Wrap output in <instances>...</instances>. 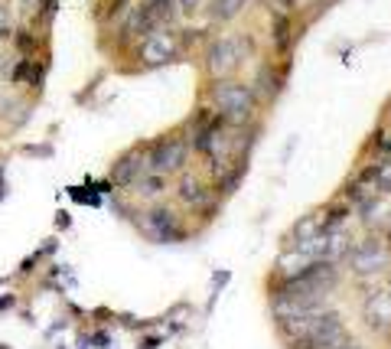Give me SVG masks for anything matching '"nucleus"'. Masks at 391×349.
Here are the masks:
<instances>
[{
    "label": "nucleus",
    "instance_id": "nucleus-1",
    "mask_svg": "<svg viewBox=\"0 0 391 349\" xmlns=\"http://www.w3.org/2000/svg\"><path fill=\"white\" fill-rule=\"evenodd\" d=\"M212 101H215V108L225 121H235V125H242L251 118L255 112V95H251V88L248 85H238V82H225L219 78V85L212 88Z\"/></svg>",
    "mask_w": 391,
    "mask_h": 349
},
{
    "label": "nucleus",
    "instance_id": "nucleus-2",
    "mask_svg": "<svg viewBox=\"0 0 391 349\" xmlns=\"http://www.w3.org/2000/svg\"><path fill=\"white\" fill-rule=\"evenodd\" d=\"M306 339L313 349H342L349 343V330L342 324V317L336 310H317L306 330Z\"/></svg>",
    "mask_w": 391,
    "mask_h": 349
},
{
    "label": "nucleus",
    "instance_id": "nucleus-3",
    "mask_svg": "<svg viewBox=\"0 0 391 349\" xmlns=\"http://www.w3.org/2000/svg\"><path fill=\"white\" fill-rule=\"evenodd\" d=\"M186 157H189V147H186L183 138H163L157 144H150L147 150V170L150 173H180L186 167Z\"/></svg>",
    "mask_w": 391,
    "mask_h": 349
},
{
    "label": "nucleus",
    "instance_id": "nucleus-4",
    "mask_svg": "<svg viewBox=\"0 0 391 349\" xmlns=\"http://www.w3.org/2000/svg\"><path fill=\"white\" fill-rule=\"evenodd\" d=\"M244 52H248V43H244V39H232V36L215 39V43L209 46V52H206L209 75H212V78H229V75L242 65Z\"/></svg>",
    "mask_w": 391,
    "mask_h": 349
},
{
    "label": "nucleus",
    "instance_id": "nucleus-5",
    "mask_svg": "<svg viewBox=\"0 0 391 349\" xmlns=\"http://www.w3.org/2000/svg\"><path fill=\"white\" fill-rule=\"evenodd\" d=\"M349 255V264H352L355 275H379V271H385L391 262V251L385 242H379V238H366V242H359L355 248L346 251Z\"/></svg>",
    "mask_w": 391,
    "mask_h": 349
},
{
    "label": "nucleus",
    "instance_id": "nucleus-6",
    "mask_svg": "<svg viewBox=\"0 0 391 349\" xmlns=\"http://www.w3.org/2000/svg\"><path fill=\"white\" fill-rule=\"evenodd\" d=\"M144 229L154 242H183L186 232L180 229V215L170 206H154L150 212H144Z\"/></svg>",
    "mask_w": 391,
    "mask_h": 349
},
{
    "label": "nucleus",
    "instance_id": "nucleus-7",
    "mask_svg": "<svg viewBox=\"0 0 391 349\" xmlns=\"http://www.w3.org/2000/svg\"><path fill=\"white\" fill-rule=\"evenodd\" d=\"M144 170H147V154H144V147H134L114 160V167H111V183L121 189L134 187L137 180L144 176Z\"/></svg>",
    "mask_w": 391,
    "mask_h": 349
},
{
    "label": "nucleus",
    "instance_id": "nucleus-8",
    "mask_svg": "<svg viewBox=\"0 0 391 349\" xmlns=\"http://www.w3.org/2000/svg\"><path fill=\"white\" fill-rule=\"evenodd\" d=\"M362 320H366V326L375 330V333L391 330V290H375V294L366 300Z\"/></svg>",
    "mask_w": 391,
    "mask_h": 349
},
{
    "label": "nucleus",
    "instance_id": "nucleus-9",
    "mask_svg": "<svg viewBox=\"0 0 391 349\" xmlns=\"http://www.w3.org/2000/svg\"><path fill=\"white\" fill-rule=\"evenodd\" d=\"M173 56H176V43H173L170 33H147L144 46H140V59H144L147 65H163L170 63Z\"/></svg>",
    "mask_w": 391,
    "mask_h": 349
},
{
    "label": "nucleus",
    "instance_id": "nucleus-10",
    "mask_svg": "<svg viewBox=\"0 0 391 349\" xmlns=\"http://www.w3.org/2000/svg\"><path fill=\"white\" fill-rule=\"evenodd\" d=\"M154 23H157V17H154V10H150V3H140L134 10V17H131V23H127V33L124 36H144V33H150L154 30Z\"/></svg>",
    "mask_w": 391,
    "mask_h": 349
},
{
    "label": "nucleus",
    "instance_id": "nucleus-11",
    "mask_svg": "<svg viewBox=\"0 0 391 349\" xmlns=\"http://www.w3.org/2000/svg\"><path fill=\"white\" fill-rule=\"evenodd\" d=\"M163 189H167V176L163 173H144L134 183V193L140 196V200H157Z\"/></svg>",
    "mask_w": 391,
    "mask_h": 349
},
{
    "label": "nucleus",
    "instance_id": "nucleus-12",
    "mask_svg": "<svg viewBox=\"0 0 391 349\" xmlns=\"http://www.w3.org/2000/svg\"><path fill=\"white\" fill-rule=\"evenodd\" d=\"M180 200L186 206H202L209 200V189L196 180V176H183V183H180Z\"/></svg>",
    "mask_w": 391,
    "mask_h": 349
},
{
    "label": "nucleus",
    "instance_id": "nucleus-13",
    "mask_svg": "<svg viewBox=\"0 0 391 349\" xmlns=\"http://www.w3.org/2000/svg\"><path fill=\"white\" fill-rule=\"evenodd\" d=\"M346 219H349V206H336V209H330V212H326V219L319 222V235H330V232H339Z\"/></svg>",
    "mask_w": 391,
    "mask_h": 349
},
{
    "label": "nucleus",
    "instance_id": "nucleus-14",
    "mask_svg": "<svg viewBox=\"0 0 391 349\" xmlns=\"http://www.w3.org/2000/svg\"><path fill=\"white\" fill-rule=\"evenodd\" d=\"M271 36H274V43H277L281 50H287V46H290V17H287V13H277V17H274Z\"/></svg>",
    "mask_w": 391,
    "mask_h": 349
},
{
    "label": "nucleus",
    "instance_id": "nucleus-15",
    "mask_svg": "<svg viewBox=\"0 0 391 349\" xmlns=\"http://www.w3.org/2000/svg\"><path fill=\"white\" fill-rule=\"evenodd\" d=\"M244 3H248V0H215V3H212V13H215V20H232Z\"/></svg>",
    "mask_w": 391,
    "mask_h": 349
},
{
    "label": "nucleus",
    "instance_id": "nucleus-16",
    "mask_svg": "<svg viewBox=\"0 0 391 349\" xmlns=\"http://www.w3.org/2000/svg\"><path fill=\"white\" fill-rule=\"evenodd\" d=\"M13 43H17V52L26 56V59H30V52L36 50V36H33L30 30H17V33H13Z\"/></svg>",
    "mask_w": 391,
    "mask_h": 349
},
{
    "label": "nucleus",
    "instance_id": "nucleus-17",
    "mask_svg": "<svg viewBox=\"0 0 391 349\" xmlns=\"http://www.w3.org/2000/svg\"><path fill=\"white\" fill-rule=\"evenodd\" d=\"M7 36H13V13H10V7L0 3V39H7Z\"/></svg>",
    "mask_w": 391,
    "mask_h": 349
},
{
    "label": "nucleus",
    "instance_id": "nucleus-18",
    "mask_svg": "<svg viewBox=\"0 0 391 349\" xmlns=\"http://www.w3.org/2000/svg\"><path fill=\"white\" fill-rule=\"evenodd\" d=\"M147 3H150V10H154L157 20H163L167 13H173V0H147Z\"/></svg>",
    "mask_w": 391,
    "mask_h": 349
},
{
    "label": "nucleus",
    "instance_id": "nucleus-19",
    "mask_svg": "<svg viewBox=\"0 0 391 349\" xmlns=\"http://www.w3.org/2000/svg\"><path fill=\"white\" fill-rule=\"evenodd\" d=\"M124 3H127V0H114V3H111L108 20H114V17H124V13H127V7H124Z\"/></svg>",
    "mask_w": 391,
    "mask_h": 349
},
{
    "label": "nucleus",
    "instance_id": "nucleus-20",
    "mask_svg": "<svg viewBox=\"0 0 391 349\" xmlns=\"http://www.w3.org/2000/svg\"><path fill=\"white\" fill-rule=\"evenodd\" d=\"M375 147H379L381 154H391V138H385V134H375Z\"/></svg>",
    "mask_w": 391,
    "mask_h": 349
},
{
    "label": "nucleus",
    "instance_id": "nucleus-21",
    "mask_svg": "<svg viewBox=\"0 0 391 349\" xmlns=\"http://www.w3.org/2000/svg\"><path fill=\"white\" fill-rule=\"evenodd\" d=\"M13 304H17V297H13V294H7V297H0V313H3V310H10Z\"/></svg>",
    "mask_w": 391,
    "mask_h": 349
},
{
    "label": "nucleus",
    "instance_id": "nucleus-22",
    "mask_svg": "<svg viewBox=\"0 0 391 349\" xmlns=\"http://www.w3.org/2000/svg\"><path fill=\"white\" fill-rule=\"evenodd\" d=\"M157 346H160L157 337H150V339H144V343H140V349H157Z\"/></svg>",
    "mask_w": 391,
    "mask_h": 349
},
{
    "label": "nucleus",
    "instance_id": "nucleus-23",
    "mask_svg": "<svg viewBox=\"0 0 391 349\" xmlns=\"http://www.w3.org/2000/svg\"><path fill=\"white\" fill-rule=\"evenodd\" d=\"M277 7H281V13H290L293 10V0H277Z\"/></svg>",
    "mask_w": 391,
    "mask_h": 349
},
{
    "label": "nucleus",
    "instance_id": "nucleus-24",
    "mask_svg": "<svg viewBox=\"0 0 391 349\" xmlns=\"http://www.w3.org/2000/svg\"><path fill=\"white\" fill-rule=\"evenodd\" d=\"M342 349H366V346H362L359 339H352V337H349V343H346V346H342Z\"/></svg>",
    "mask_w": 391,
    "mask_h": 349
},
{
    "label": "nucleus",
    "instance_id": "nucleus-25",
    "mask_svg": "<svg viewBox=\"0 0 391 349\" xmlns=\"http://www.w3.org/2000/svg\"><path fill=\"white\" fill-rule=\"evenodd\" d=\"M0 176H3V170H0Z\"/></svg>",
    "mask_w": 391,
    "mask_h": 349
}]
</instances>
